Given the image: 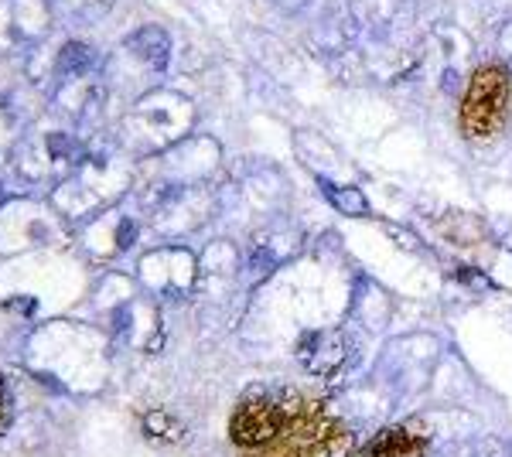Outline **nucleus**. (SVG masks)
Listing matches in <instances>:
<instances>
[{
  "label": "nucleus",
  "instance_id": "nucleus-1",
  "mask_svg": "<svg viewBox=\"0 0 512 457\" xmlns=\"http://www.w3.org/2000/svg\"><path fill=\"white\" fill-rule=\"evenodd\" d=\"M512 113V82L502 62L478 65L461 99V127L468 137H492Z\"/></svg>",
  "mask_w": 512,
  "mask_h": 457
},
{
  "label": "nucleus",
  "instance_id": "nucleus-2",
  "mask_svg": "<svg viewBox=\"0 0 512 457\" xmlns=\"http://www.w3.org/2000/svg\"><path fill=\"white\" fill-rule=\"evenodd\" d=\"M287 410H291V403L253 396V400H246L243 406H236L233 420H229V437H233V444L243 447V451L267 447L270 440H277L280 430H284Z\"/></svg>",
  "mask_w": 512,
  "mask_h": 457
},
{
  "label": "nucleus",
  "instance_id": "nucleus-3",
  "mask_svg": "<svg viewBox=\"0 0 512 457\" xmlns=\"http://www.w3.org/2000/svg\"><path fill=\"white\" fill-rule=\"evenodd\" d=\"M349 18L362 38L393 41L417 18V0H352Z\"/></svg>",
  "mask_w": 512,
  "mask_h": 457
},
{
  "label": "nucleus",
  "instance_id": "nucleus-4",
  "mask_svg": "<svg viewBox=\"0 0 512 457\" xmlns=\"http://www.w3.org/2000/svg\"><path fill=\"white\" fill-rule=\"evenodd\" d=\"M301 359L311 372H328L335 365H342L345 359V342L335 331H325V335H308L301 345Z\"/></svg>",
  "mask_w": 512,
  "mask_h": 457
},
{
  "label": "nucleus",
  "instance_id": "nucleus-5",
  "mask_svg": "<svg viewBox=\"0 0 512 457\" xmlns=\"http://www.w3.org/2000/svg\"><path fill=\"white\" fill-rule=\"evenodd\" d=\"M362 457H424V440L410 430H386L366 447Z\"/></svg>",
  "mask_w": 512,
  "mask_h": 457
},
{
  "label": "nucleus",
  "instance_id": "nucleus-6",
  "mask_svg": "<svg viewBox=\"0 0 512 457\" xmlns=\"http://www.w3.org/2000/svg\"><path fill=\"white\" fill-rule=\"evenodd\" d=\"M134 52L144 58L147 65L164 69V62H168V35H164L161 28H144L134 38Z\"/></svg>",
  "mask_w": 512,
  "mask_h": 457
},
{
  "label": "nucleus",
  "instance_id": "nucleus-7",
  "mask_svg": "<svg viewBox=\"0 0 512 457\" xmlns=\"http://www.w3.org/2000/svg\"><path fill=\"white\" fill-rule=\"evenodd\" d=\"M318 185H321V191H325L328 198H332V205H335L338 212H345V215H366L369 212L362 191L342 188V185H335V181H328V178H318Z\"/></svg>",
  "mask_w": 512,
  "mask_h": 457
},
{
  "label": "nucleus",
  "instance_id": "nucleus-8",
  "mask_svg": "<svg viewBox=\"0 0 512 457\" xmlns=\"http://www.w3.org/2000/svg\"><path fill=\"white\" fill-rule=\"evenodd\" d=\"M499 62L506 65L509 82H512V21L502 28V35H499Z\"/></svg>",
  "mask_w": 512,
  "mask_h": 457
},
{
  "label": "nucleus",
  "instance_id": "nucleus-9",
  "mask_svg": "<svg viewBox=\"0 0 512 457\" xmlns=\"http://www.w3.org/2000/svg\"><path fill=\"white\" fill-rule=\"evenodd\" d=\"M7 427V389H4V382H0V430Z\"/></svg>",
  "mask_w": 512,
  "mask_h": 457
},
{
  "label": "nucleus",
  "instance_id": "nucleus-10",
  "mask_svg": "<svg viewBox=\"0 0 512 457\" xmlns=\"http://www.w3.org/2000/svg\"><path fill=\"white\" fill-rule=\"evenodd\" d=\"M280 7H287V11H301L304 4H308V0H277Z\"/></svg>",
  "mask_w": 512,
  "mask_h": 457
},
{
  "label": "nucleus",
  "instance_id": "nucleus-11",
  "mask_svg": "<svg viewBox=\"0 0 512 457\" xmlns=\"http://www.w3.org/2000/svg\"><path fill=\"white\" fill-rule=\"evenodd\" d=\"M243 457H267V454H263V451H246Z\"/></svg>",
  "mask_w": 512,
  "mask_h": 457
}]
</instances>
